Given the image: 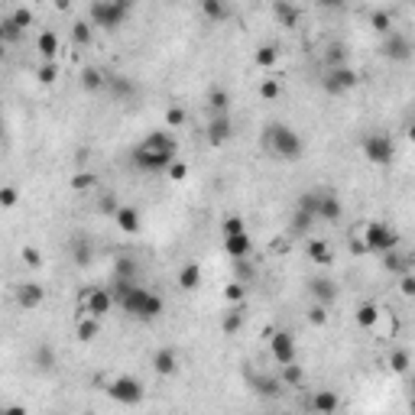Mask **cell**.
<instances>
[{"mask_svg":"<svg viewBox=\"0 0 415 415\" xmlns=\"http://www.w3.org/2000/svg\"><path fill=\"white\" fill-rule=\"evenodd\" d=\"M305 254H309L311 263H318V266H331V263H335L331 247H328L324 240H309V243H305Z\"/></svg>","mask_w":415,"mask_h":415,"instance_id":"obj_30","label":"cell"},{"mask_svg":"<svg viewBox=\"0 0 415 415\" xmlns=\"http://www.w3.org/2000/svg\"><path fill=\"white\" fill-rule=\"evenodd\" d=\"M78 81H81V88H85L88 94H98V91H104V88H107V75H104L101 69H94V65L81 69Z\"/></svg>","mask_w":415,"mask_h":415,"instance_id":"obj_27","label":"cell"},{"mask_svg":"<svg viewBox=\"0 0 415 415\" xmlns=\"http://www.w3.org/2000/svg\"><path fill=\"white\" fill-rule=\"evenodd\" d=\"M282 383H286V386H302V383H305V370H302L295 360L286 363V367H282Z\"/></svg>","mask_w":415,"mask_h":415,"instance_id":"obj_42","label":"cell"},{"mask_svg":"<svg viewBox=\"0 0 415 415\" xmlns=\"http://www.w3.org/2000/svg\"><path fill=\"white\" fill-rule=\"evenodd\" d=\"M324 65L331 69V65H347V49L341 43H331L328 52H324Z\"/></svg>","mask_w":415,"mask_h":415,"instance_id":"obj_44","label":"cell"},{"mask_svg":"<svg viewBox=\"0 0 415 415\" xmlns=\"http://www.w3.org/2000/svg\"><path fill=\"white\" fill-rule=\"evenodd\" d=\"M205 111H208V114H227V111H231V91H227V88H221V85L208 88Z\"/></svg>","mask_w":415,"mask_h":415,"instance_id":"obj_18","label":"cell"},{"mask_svg":"<svg viewBox=\"0 0 415 415\" xmlns=\"http://www.w3.org/2000/svg\"><path fill=\"white\" fill-rule=\"evenodd\" d=\"M182 367V360H179V350L175 347H159L156 354H153V370L159 373V377H175Z\"/></svg>","mask_w":415,"mask_h":415,"instance_id":"obj_16","label":"cell"},{"mask_svg":"<svg viewBox=\"0 0 415 415\" xmlns=\"http://www.w3.org/2000/svg\"><path fill=\"white\" fill-rule=\"evenodd\" d=\"M360 150H363V159L373 162V166H390L396 159V143H392L390 133H380V130H370L367 137L360 139Z\"/></svg>","mask_w":415,"mask_h":415,"instance_id":"obj_5","label":"cell"},{"mask_svg":"<svg viewBox=\"0 0 415 415\" xmlns=\"http://www.w3.org/2000/svg\"><path fill=\"white\" fill-rule=\"evenodd\" d=\"M179 286H182L185 292H195V289L201 286V266H198V263H185L182 269H179Z\"/></svg>","mask_w":415,"mask_h":415,"instance_id":"obj_31","label":"cell"},{"mask_svg":"<svg viewBox=\"0 0 415 415\" xmlns=\"http://www.w3.org/2000/svg\"><path fill=\"white\" fill-rule=\"evenodd\" d=\"M269 354L276 360L279 367H286L292 360L299 357V350H295V337L289 335V331H276V335L269 337Z\"/></svg>","mask_w":415,"mask_h":415,"instance_id":"obj_13","label":"cell"},{"mask_svg":"<svg viewBox=\"0 0 415 415\" xmlns=\"http://www.w3.org/2000/svg\"><path fill=\"white\" fill-rule=\"evenodd\" d=\"M231 263H234V279H237V282H250V279L256 276V269L250 266L247 256H243V260H231Z\"/></svg>","mask_w":415,"mask_h":415,"instance_id":"obj_47","label":"cell"},{"mask_svg":"<svg viewBox=\"0 0 415 415\" xmlns=\"http://www.w3.org/2000/svg\"><path fill=\"white\" fill-rule=\"evenodd\" d=\"M175 159H179V143L169 130H153L150 137L130 153V162L139 172H166Z\"/></svg>","mask_w":415,"mask_h":415,"instance_id":"obj_2","label":"cell"},{"mask_svg":"<svg viewBox=\"0 0 415 415\" xmlns=\"http://www.w3.org/2000/svg\"><path fill=\"white\" fill-rule=\"evenodd\" d=\"M107 396L120 405H139L143 396H146V390H143V383L137 377H117V380L107 383Z\"/></svg>","mask_w":415,"mask_h":415,"instance_id":"obj_10","label":"cell"},{"mask_svg":"<svg viewBox=\"0 0 415 415\" xmlns=\"http://www.w3.org/2000/svg\"><path fill=\"white\" fill-rule=\"evenodd\" d=\"M399 292H403V295H409V299L415 295V269H412V273H403V276H399Z\"/></svg>","mask_w":415,"mask_h":415,"instance_id":"obj_55","label":"cell"},{"mask_svg":"<svg viewBox=\"0 0 415 415\" xmlns=\"http://www.w3.org/2000/svg\"><path fill=\"white\" fill-rule=\"evenodd\" d=\"M224 254L231 256V260H243V256L254 254V240H250V234H227L224 237Z\"/></svg>","mask_w":415,"mask_h":415,"instance_id":"obj_17","label":"cell"},{"mask_svg":"<svg viewBox=\"0 0 415 415\" xmlns=\"http://www.w3.org/2000/svg\"><path fill=\"white\" fill-rule=\"evenodd\" d=\"M16 198H20V192L13 185H3L0 188V208H16Z\"/></svg>","mask_w":415,"mask_h":415,"instance_id":"obj_54","label":"cell"},{"mask_svg":"<svg viewBox=\"0 0 415 415\" xmlns=\"http://www.w3.org/2000/svg\"><path fill=\"white\" fill-rule=\"evenodd\" d=\"M360 85V75L350 65H331V69H324V75H322V88L331 98H341V94H347V91H354Z\"/></svg>","mask_w":415,"mask_h":415,"instance_id":"obj_8","label":"cell"},{"mask_svg":"<svg viewBox=\"0 0 415 415\" xmlns=\"http://www.w3.org/2000/svg\"><path fill=\"white\" fill-rule=\"evenodd\" d=\"M311 221H318L315 214H309V211H302V208H292V234H309L311 231Z\"/></svg>","mask_w":415,"mask_h":415,"instance_id":"obj_38","label":"cell"},{"mask_svg":"<svg viewBox=\"0 0 415 415\" xmlns=\"http://www.w3.org/2000/svg\"><path fill=\"white\" fill-rule=\"evenodd\" d=\"M20 256H23V263L33 266V269H36V266H43V254H39L36 247H23V254H20Z\"/></svg>","mask_w":415,"mask_h":415,"instance_id":"obj_56","label":"cell"},{"mask_svg":"<svg viewBox=\"0 0 415 415\" xmlns=\"http://www.w3.org/2000/svg\"><path fill=\"white\" fill-rule=\"evenodd\" d=\"M117 208H120V205H117V198L111 195V192L98 201V211H101V214H117Z\"/></svg>","mask_w":415,"mask_h":415,"instance_id":"obj_57","label":"cell"},{"mask_svg":"<svg viewBox=\"0 0 415 415\" xmlns=\"http://www.w3.org/2000/svg\"><path fill=\"white\" fill-rule=\"evenodd\" d=\"M309 295H311V302H322V305L331 309L341 299V286L331 276H315V279H309Z\"/></svg>","mask_w":415,"mask_h":415,"instance_id":"obj_12","label":"cell"},{"mask_svg":"<svg viewBox=\"0 0 415 415\" xmlns=\"http://www.w3.org/2000/svg\"><path fill=\"white\" fill-rule=\"evenodd\" d=\"M357 324L360 328H367V331H373V324H377V318H380V305L377 302H360L357 305Z\"/></svg>","mask_w":415,"mask_h":415,"instance_id":"obj_32","label":"cell"},{"mask_svg":"<svg viewBox=\"0 0 415 415\" xmlns=\"http://www.w3.org/2000/svg\"><path fill=\"white\" fill-rule=\"evenodd\" d=\"M256 91H260L263 101H279V98H282V81L279 78H260V88H256Z\"/></svg>","mask_w":415,"mask_h":415,"instance_id":"obj_40","label":"cell"},{"mask_svg":"<svg viewBox=\"0 0 415 415\" xmlns=\"http://www.w3.org/2000/svg\"><path fill=\"white\" fill-rule=\"evenodd\" d=\"M91 30H94L91 20H78V23L71 26V43H75V46H81V49L91 46V36H94Z\"/></svg>","mask_w":415,"mask_h":415,"instance_id":"obj_37","label":"cell"},{"mask_svg":"<svg viewBox=\"0 0 415 415\" xmlns=\"http://www.w3.org/2000/svg\"><path fill=\"white\" fill-rule=\"evenodd\" d=\"M36 52L43 62H56V56L62 52V43H58V36L52 30H43V33L36 36Z\"/></svg>","mask_w":415,"mask_h":415,"instance_id":"obj_20","label":"cell"},{"mask_svg":"<svg viewBox=\"0 0 415 415\" xmlns=\"http://www.w3.org/2000/svg\"><path fill=\"white\" fill-rule=\"evenodd\" d=\"M254 58H256V65H260V69H273V65H276V58H279V49L276 46H260Z\"/></svg>","mask_w":415,"mask_h":415,"instance_id":"obj_43","label":"cell"},{"mask_svg":"<svg viewBox=\"0 0 415 415\" xmlns=\"http://www.w3.org/2000/svg\"><path fill=\"white\" fill-rule=\"evenodd\" d=\"M370 30H373V33H380V36H386L392 30V16H390V10H373L370 13Z\"/></svg>","mask_w":415,"mask_h":415,"instance_id":"obj_39","label":"cell"},{"mask_svg":"<svg viewBox=\"0 0 415 415\" xmlns=\"http://www.w3.org/2000/svg\"><path fill=\"white\" fill-rule=\"evenodd\" d=\"M185 120H188V114H185V107H182V104H172V107L166 111V127H169V130L185 127Z\"/></svg>","mask_w":415,"mask_h":415,"instance_id":"obj_45","label":"cell"},{"mask_svg":"<svg viewBox=\"0 0 415 415\" xmlns=\"http://www.w3.org/2000/svg\"><path fill=\"white\" fill-rule=\"evenodd\" d=\"M221 231H224V237H227V234H243L247 231V224H243L240 214H227L224 224H221Z\"/></svg>","mask_w":415,"mask_h":415,"instance_id":"obj_51","label":"cell"},{"mask_svg":"<svg viewBox=\"0 0 415 415\" xmlns=\"http://www.w3.org/2000/svg\"><path fill=\"white\" fill-rule=\"evenodd\" d=\"M13 299H16V305L23 311H36L43 305V299H46V289L39 286V282H20L16 292H13Z\"/></svg>","mask_w":415,"mask_h":415,"instance_id":"obj_14","label":"cell"},{"mask_svg":"<svg viewBox=\"0 0 415 415\" xmlns=\"http://www.w3.org/2000/svg\"><path fill=\"white\" fill-rule=\"evenodd\" d=\"M240 328H243V311H240V305H234L231 311H224V318H221V331H224V337H234Z\"/></svg>","mask_w":415,"mask_h":415,"instance_id":"obj_34","label":"cell"},{"mask_svg":"<svg viewBox=\"0 0 415 415\" xmlns=\"http://www.w3.org/2000/svg\"><path fill=\"white\" fill-rule=\"evenodd\" d=\"M341 198L335 192H322V205H318V221H328V224H335L341 221Z\"/></svg>","mask_w":415,"mask_h":415,"instance_id":"obj_26","label":"cell"},{"mask_svg":"<svg viewBox=\"0 0 415 415\" xmlns=\"http://www.w3.org/2000/svg\"><path fill=\"white\" fill-rule=\"evenodd\" d=\"M337 405H341V399H337L335 390H315V392H311V399H309L311 412H322V415L337 412Z\"/></svg>","mask_w":415,"mask_h":415,"instance_id":"obj_19","label":"cell"},{"mask_svg":"<svg viewBox=\"0 0 415 415\" xmlns=\"http://www.w3.org/2000/svg\"><path fill=\"white\" fill-rule=\"evenodd\" d=\"M0 36H3V43L13 46V43H20L23 39V30L13 23V16H3V23H0Z\"/></svg>","mask_w":415,"mask_h":415,"instance_id":"obj_41","label":"cell"},{"mask_svg":"<svg viewBox=\"0 0 415 415\" xmlns=\"http://www.w3.org/2000/svg\"><path fill=\"white\" fill-rule=\"evenodd\" d=\"M166 175H169V179H172V182H185V179H188V166H185L182 159H175L172 166H169V169H166Z\"/></svg>","mask_w":415,"mask_h":415,"instance_id":"obj_53","label":"cell"},{"mask_svg":"<svg viewBox=\"0 0 415 415\" xmlns=\"http://www.w3.org/2000/svg\"><path fill=\"white\" fill-rule=\"evenodd\" d=\"M273 16H276V20L286 26V30H295V26H299V20H302L299 7H295V3H289V0H276V3H273Z\"/></svg>","mask_w":415,"mask_h":415,"instance_id":"obj_25","label":"cell"},{"mask_svg":"<svg viewBox=\"0 0 415 415\" xmlns=\"http://www.w3.org/2000/svg\"><path fill=\"white\" fill-rule=\"evenodd\" d=\"M71 260H75V263L78 266H88L94 260V250H91V240H88V237H75V240H71Z\"/></svg>","mask_w":415,"mask_h":415,"instance_id":"obj_33","label":"cell"},{"mask_svg":"<svg viewBox=\"0 0 415 415\" xmlns=\"http://www.w3.org/2000/svg\"><path fill=\"white\" fill-rule=\"evenodd\" d=\"M114 221H117V227L124 234H139V208H133V205H120L117 208V214H114Z\"/></svg>","mask_w":415,"mask_h":415,"instance_id":"obj_23","label":"cell"},{"mask_svg":"<svg viewBox=\"0 0 415 415\" xmlns=\"http://www.w3.org/2000/svg\"><path fill=\"white\" fill-rule=\"evenodd\" d=\"M139 266L133 256H117L114 260V279H137Z\"/></svg>","mask_w":415,"mask_h":415,"instance_id":"obj_35","label":"cell"},{"mask_svg":"<svg viewBox=\"0 0 415 415\" xmlns=\"http://www.w3.org/2000/svg\"><path fill=\"white\" fill-rule=\"evenodd\" d=\"M36 78H39V85H56L58 81V65L56 62H43V65L36 69Z\"/></svg>","mask_w":415,"mask_h":415,"instance_id":"obj_48","label":"cell"},{"mask_svg":"<svg viewBox=\"0 0 415 415\" xmlns=\"http://www.w3.org/2000/svg\"><path fill=\"white\" fill-rule=\"evenodd\" d=\"M263 146L266 153H273V159H282V162H299L302 153H305L299 130H292L289 124H269L263 130Z\"/></svg>","mask_w":415,"mask_h":415,"instance_id":"obj_3","label":"cell"},{"mask_svg":"<svg viewBox=\"0 0 415 415\" xmlns=\"http://www.w3.org/2000/svg\"><path fill=\"white\" fill-rule=\"evenodd\" d=\"M234 117L231 111L227 114H208V127H205V139L208 146H224V143H231L234 139Z\"/></svg>","mask_w":415,"mask_h":415,"instance_id":"obj_11","label":"cell"},{"mask_svg":"<svg viewBox=\"0 0 415 415\" xmlns=\"http://www.w3.org/2000/svg\"><path fill=\"white\" fill-rule=\"evenodd\" d=\"M383 269H390V273H396V276L412 273V269H415V256L399 254V247H396V250H390V254H383Z\"/></svg>","mask_w":415,"mask_h":415,"instance_id":"obj_22","label":"cell"},{"mask_svg":"<svg viewBox=\"0 0 415 415\" xmlns=\"http://www.w3.org/2000/svg\"><path fill=\"white\" fill-rule=\"evenodd\" d=\"M311 3H315L318 10H341L347 0H311Z\"/></svg>","mask_w":415,"mask_h":415,"instance_id":"obj_58","label":"cell"},{"mask_svg":"<svg viewBox=\"0 0 415 415\" xmlns=\"http://www.w3.org/2000/svg\"><path fill=\"white\" fill-rule=\"evenodd\" d=\"M243 295H247V282H237V279H231V282L224 286V299L231 302V305H240Z\"/></svg>","mask_w":415,"mask_h":415,"instance_id":"obj_46","label":"cell"},{"mask_svg":"<svg viewBox=\"0 0 415 415\" xmlns=\"http://www.w3.org/2000/svg\"><path fill=\"white\" fill-rule=\"evenodd\" d=\"M114 289H85L78 295V315H94L104 318L107 311L114 309Z\"/></svg>","mask_w":415,"mask_h":415,"instance_id":"obj_9","label":"cell"},{"mask_svg":"<svg viewBox=\"0 0 415 415\" xmlns=\"http://www.w3.org/2000/svg\"><path fill=\"white\" fill-rule=\"evenodd\" d=\"M10 16H13V23L20 26L23 33H26V30H30V26H33V20H36V16H33V10H30V7H16V10H13Z\"/></svg>","mask_w":415,"mask_h":415,"instance_id":"obj_50","label":"cell"},{"mask_svg":"<svg viewBox=\"0 0 415 415\" xmlns=\"http://www.w3.org/2000/svg\"><path fill=\"white\" fill-rule=\"evenodd\" d=\"M98 185V175L94 172H75L71 175V188L75 192H88V188H94Z\"/></svg>","mask_w":415,"mask_h":415,"instance_id":"obj_49","label":"cell"},{"mask_svg":"<svg viewBox=\"0 0 415 415\" xmlns=\"http://www.w3.org/2000/svg\"><path fill=\"white\" fill-rule=\"evenodd\" d=\"M114 299L117 305L127 311L130 318H137V322H156L162 311H166V302L162 295L150 292V289H143L137 279H114Z\"/></svg>","mask_w":415,"mask_h":415,"instance_id":"obj_1","label":"cell"},{"mask_svg":"<svg viewBox=\"0 0 415 415\" xmlns=\"http://www.w3.org/2000/svg\"><path fill=\"white\" fill-rule=\"evenodd\" d=\"M363 237H367V250L370 254H390L399 247V234L392 231L390 224L383 221H363Z\"/></svg>","mask_w":415,"mask_h":415,"instance_id":"obj_6","label":"cell"},{"mask_svg":"<svg viewBox=\"0 0 415 415\" xmlns=\"http://www.w3.org/2000/svg\"><path fill=\"white\" fill-rule=\"evenodd\" d=\"M250 390L256 396H263V399H279L282 390H289L282 377H269V373H260V377H250Z\"/></svg>","mask_w":415,"mask_h":415,"instance_id":"obj_15","label":"cell"},{"mask_svg":"<svg viewBox=\"0 0 415 415\" xmlns=\"http://www.w3.org/2000/svg\"><path fill=\"white\" fill-rule=\"evenodd\" d=\"M33 363H36V370H39V373H52V370H56V363H58L56 347H52V344H39L33 350Z\"/></svg>","mask_w":415,"mask_h":415,"instance_id":"obj_28","label":"cell"},{"mask_svg":"<svg viewBox=\"0 0 415 415\" xmlns=\"http://www.w3.org/2000/svg\"><path fill=\"white\" fill-rule=\"evenodd\" d=\"M130 13H133V0H91V7H88V20L91 26L98 30H120L124 20H127Z\"/></svg>","mask_w":415,"mask_h":415,"instance_id":"obj_4","label":"cell"},{"mask_svg":"<svg viewBox=\"0 0 415 415\" xmlns=\"http://www.w3.org/2000/svg\"><path fill=\"white\" fill-rule=\"evenodd\" d=\"M380 56L386 58V62H396V65H405V62H412V56H415L412 36L399 33V30H390V33L383 36Z\"/></svg>","mask_w":415,"mask_h":415,"instance_id":"obj_7","label":"cell"},{"mask_svg":"<svg viewBox=\"0 0 415 415\" xmlns=\"http://www.w3.org/2000/svg\"><path fill=\"white\" fill-rule=\"evenodd\" d=\"M201 16L208 23H224L231 16V7L224 0H201Z\"/></svg>","mask_w":415,"mask_h":415,"instance_id":"obj_29","label":"cell"},{"mask_svg":"<svg viewBox=\"0 0 415 415\" xmlns=\"http://www.w3.org/2000/svg\"><path fill=\"white\" fill-rule=\"evenodd\" d=\"M309 322L311 324H324V322H328V305H322V302H311Z\"/></svg>","mask_w":415,"mask_h":415,"instance_id":"obj_52","label":"cell"},{"mask_svg":"<svg viewBox=\"0 0 415 415\" xmlns=\"http://www.w3.org/2000/svg\"><path fill=\"white\" fill-rule=\"evenodd\" d=\"M386 363H390L392 373H409V363H412V354L405 350V347H399V350H390V357H386Z\"/></svg>","mask_w":415,"mask_h":415,"instance_id":"obj_36","label":"cell"},{"mask_svg":"<svg viewBox=\"0 0 415 415\" xmlns=\"http://www.w3.org/2000/svg\"><path fill=\"white\" fill-rule=\"evenodd\" d=\"M104 91H111L117 101H130L133 94H137V85L127 78V75H107V88Z\"/></svg>","mask_w":415,"mask_h":415,"instance_id":"obj_24","label":"cell"},{"mask_svg":"<svg viewBox=\"0 0 415 415\" xmlns=\"http://www.w3.org/2000/svg\"><path fill=\"white\" fill-rule=\"evenodd\" d=\"M405 137H409V139H412V143H415V117H412V120H409V127H405Z\"/></svg>","mask_w":415,"mask_h":415,"instance_id":"obj_59","label":"cell"},{"mask_svg":"<svg viewBox=\"0 0 415 415\" xmlns=\"http://www.w3.org/2000/svg\"><path fill=\"white\" fill-rule=\"evenodd\" d=\"M75 335H78L81 344L98 341V335H101V318H94V315H78V318H75Z\"/></svg>","mask_w":415,"mask_h":415,"instance_id":"obj_21","label":"cell"},{"mask_svg":"<svg viewBox=\"0 0 415 415\" xmlns=\"http://www.w3.org/2000/svg\"><path fill=\"white\" fill-rule=\"evenodd\" d=\"M71 0H56V10H69Z\"/></svg>","mask_w":415,"mask_h":415,"instance_id":"obj_60","label":"cell"}]
</instances>
